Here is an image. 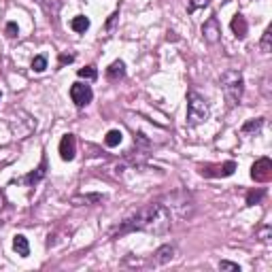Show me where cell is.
Segmentation results:
<instances>
[{
  "label": "cell",
  "mask_w": 272,
  "mask_h": 272,
  "mask_svg": "<svg viewBox=\"0 0 272 272\" xmlns=\"http://www.w3.org/2000/svg\"><path fill=\"white\" fill-rule=\"evenodd\" d=\"M102 196H100V194H88V196H77V198H73V202L75 204H79V202H85V204H90V202H102Z\"/></svg>",
  "instance_id": "cell-17"
},
{
  "label": "cell",
  "mask_w": 272,
  "mask_h": 272,
  "mask_svg": "<svg viewBox=\"0 0 272 272\" xmlns=\"http://www.w3.org/2000/svg\"><path fill=\"white\" fill-rule=\"evenodd\" d=\"M70 28H73L75 32H85L90 28V19L85 15H77V17H73V22H70Z\"/></svg>",
  "instance_id": "cell-14"
},
{
  "label": "cell",
  "mask_w": 272,
  "mask_h": 272,
  "mask_svg": "<svg viewBox=\"0 0 272 272\" xmlns=\"http://www.w3.org/2000/svg\"><path fill=\"white\" fill-rule=\"evenodd\" d=\"M13 249H15V253L22 255V257H28V255H30V245H28V238L22 236V234H15V236H13Z\"/></svg>",
  "instance_id": "cell-13"
},
{
  "label": "cell",
  "mask_w": 272,
  "mask_h": 272,
  "mask_svg": "<svg viewBox=\"0 0 272 272\" xmlns=\"http://www.w3.org/2000/svg\"><path fill=\"white\" fill-rule=\"evenodd\" d=\"M219 268H221V270H232V272H240V266H238V264H234V262H221V264H219Z\"/></svg>",
  "instance_id": "cell-24"
},
{
  "label": "cell",
  "mask_w": 272,
  "mask_h": 272,
  "mask_svg": "<svg viewBox=\"0 0 272 272\" xmlns=\"http://www.w3.org/2000/svg\"><path fill=\"white\" fill-rule=\"evenodd\" d=\"M70 98H73V102L77 107H85V104L92 102L94 92H92L90 85H85V83H73V88H70Z\"/></svg>",
  "instance_id": "cell-6"
},
{
  "label": "cell",
  "mask_w": 272,
  "mask_h": 272,
  "mask_svg": "<svg viewBox=\"0 0 272 272\" xmlns=\"http://www.w3.org/2000/svg\"><path fill=\"white\" fill-rule=\"evenodd\" d=\"M211 0H192L190 3V11H196V9H202V7H208Z\"/></svg>",
  "instance_id": "cell-23"
},
{
  "label": "cell",
  "mask_w": 272,
  "mask_h": 272,
  "mask_svg": "<svg viewBox=\"0 0 272 272\" xmlns=\"http://www.w3.org/2000/svg\"><path fill=\"white\" fill-rule=\"evenodd\" d=\"M0 98H3V94H0Z\"/></svg>",
  "instance_id": "cell-26"
},
{
  "label": "cell",
  "mask_w": 272,
  "mask_h": 272,
  "mask_svg": "<svg viewBox=\"0 0 272 272\" xmlns=\"http://www.w3.org/2000/svg\"><path fill=\"white\" fill-rule=\"evenodd\" d=\"M45 68H47V58L45 55H36V58L32 60V70L34 73H43Z\"/></svg>",
  "instance_id": "cell-18"
},
{
  "label": "cell",
  "mask_w": 272,
  "mask_h": 272,
  "mask_svg": "<svg viewBox=\"0 0 272 272\" xmlns=\"http://www.w3.org/2000/svg\"><path fill=\"white\" fill-rule=\"evenodd\" d=\"M262 198H264V192H262V190H260V192H251V194H247V204L253 206V204L260 202Z\"/></svg>",
  "instance_id": "cell-20"
},
{
  "label": "cell",
  "mask_w": 272,
  "mask_h": 272,
  "mask_svg": "<svg viewBox=\"0 0 272 272\" xmlns=\"http://www.w3.org/2000/svg\"><path fill=\"white\" fill-rule=\"evenodd\" d=\"M270 36H272V28H266V32L262 36V51H270Z\"/></svg>",
  "instance_id": "cell-21"
},
{
  "label": "cell",
  "mask_w": 272,
  "mask_h": 272,
  "mask_svg": "<svg viewBox=\"0 0 272 272\" xmlns=\"http://www.w3.org/2000/svg\"><path fill=\"white\" fill-rule=\"evenodd\" d=\"M262 125H264V119H249L245 125H242V134H253V132H260L262 130Z\"/></svg>",
  "instance_id": "cell-15"
},
{
  "label": "cell",
  "mask_w": 272,
  "mask_h": 272,
  "mask_svg": "<svg viewBox=\"0 0 272 272\" xmlns=\"http://www.w3.org/2000/svg\"><path fill=\"white\" fill-rule=\"evenodd\" d=\"M230 28H232V32H234V36H236V38H245V36H247V32H249L247 19L242 17L240 13H236V15L232 17V24H230Z\"/></svg>",
  "instance_id": "cell-10"
},
{
  "label": "cell",
  "mask_w": 272,
  "mask_h": 272,
  "mask_svg": "<svg viewBox=\"0 0 272 272\" xmlns=\"http://www.w3.org/2000/svg\"><path fill=\"white\" fill-rule=\"evenodd\" d=\"M234 170H236V162L230 160V162H225V164H206V166H200V175L217 179V177H230V175H234Z\"/></svg>",
  "instance_id": "cell-4"
},
{
  "label": "cell",
  "mask_w": 272,
  "mask_h": 272,
  "mask_svg": "<svg viewBox=\"0 0 272 272\" xmlns=\"http://www.w3.org/2000/svg\"><path fill=\"white\" fill-rule=\"evenodd\" d=\"M75 153H77V138L73 134H64L60 140V157L64 162L75 160Z\"/></svg>",
  "instance_id": "cell-8"
},
{
  "label": "cell",
  "mask_w": 272,
  "mask_h": 272,
  "mask_svg": "<svg viewBox=\"0 0 272 272\" xmlns=\"http://www.w3.org/2000/svg\"><path fill=\"white\" fill-rule=\"evenodd\" d=\"M208 104L206 100L196 94V92H190L187 94V125L190 128H196L200 123H204L208 119Z\"/></svg>",
  "instance_id": "cell-3"
},
{
  "label": "cell",
  "mask_w": 272,
  "mask_h": 272,
  "mask_svg": "<svg viewBox=\"0 0 272 272\" xmlns=\"http://www.w3.org/2000/svg\"><path fill=\"white\" fill-rule=\"evenodd\" d=\"M121 138H123V134H121L119 130H111V132H107V136H104V145H107V147H117L119 142H121Z\"/></svg>",
  "instance_id": "cell-16"
},
{
  "label": "cell",
  "mask_w": 272,
  "mask_h": 272,
  "mask_svg": "<svg viewBox=\"0 0 272 272\" xmlns=\"http://www.w3.org/2000/svg\"><path fill=\"white\" fill-rule=\"evenodd\" d=\"M17 34H19L17 24H15V22H9V24H7V36H9V38H15Z\"/></svg>",
  "instance_id": "cell-22"
},
{
  "label": "cell",
  "mask_w": 272,
  "mask_h": 272,
  "mask_svg": "<svg viewBox=\"0 0 272 272\" xmlns=\"http://www.w3.org/2000/svg\"><path fill=\"white\" fill-rule=\"evenodd\" d=\"M47 175V162L45 160H43L40 162V166L36 168V170H32V173L30 175H26L24 179H19V183H24V185H36L43 177H45Z\"/></svg>",
  "instance_id": "cell-11"
},
{
  "label": "cell",
  "mask_w": 272,
  "mask_h": 272,
  "mask_svg": "<svg viewBox=\"0 0 272 272\" xmlns=\"http://www.w3.org/2000/svg\"><path fill=\"white\" fill-rule=\"evenodd\" d=\"M221 90L227 98L230 107H236L242 98V90H245V81H242V75L238 70H225L221 75Z\"/></svg>",
  "instance_id": "cell-2"
},
{
  "label": "cell",
  "mask_w": 272,
  "mask_h": 272,
  "mask_svg": "<svg viewBox=\"0 0 272 272\" xmlns=\"http://www.w3.org/2000/svg\"><path fill=\"white\" fill-rule=\"evenodd\" d=\"M170 227H173V213L168 206H164L162 202H151L145 204L142 208H138L136 213H132L130 217H125L117 230L113 232V236H121L128 232H147V234H166Z\"/></svg>",
  "instance_id": "cell-1"
},
{
  "label": "cell",
  "mask_w": 272,
  "mask_h": 272,
  "mask_svg": "<svg viewBox=\"0 0 272 272\" xmlns=\"http://www.w3.org/2000/svg\"><path fill=\"white\" fill-rule=\"evenodd\" d=\"M175 253H177L175 245H164V247H160V249L153 253L151 264H153V266H164V264H168L170 260H173Z\"/></svg>",
  "instance_id": "cell-9"
},
{
  "label": "cell",
  "mask_w": 272,
  "mask_h": 272,
  "mask_svg": "<svg viewBox=\"0 0 272 272\" xmlns=\"http://www.w3.org/2000/svg\"><path fill=\"white\" fill-rule=\"evenodd\" d=\"M73 60H75V55H70V53H68V55H66V53L60 55V62H62V64H68V62H73Z\"/></svg>",
  "instance_id": "cell-25"
},
{
  "label": "cell",
  "mask_w": 272,
  "mask_h": 272,
  "mask_svg": "<svg viewBox=\"0 0 272 272\" xmlns=\"http://www.w3.org/2000/svg\"><path fill=\"white\" fill-rule=\"evenodd\" d=\"M202 36H204V40L208 43V45H215V43H219V38H221V28H219L217 15H211V17L204 22V26H202Z\"/></svg>",
  "instance_id": "cell-7"
},
{
  "label": "cell",
  "mask_w": 272,
  "mask_h": 272,
  "mask_svg": "<svg viewBox=\"0 0 272 272\" xmlns=\"http://www.w3.org/2000/svg\"><path fill=\"white\" fill-rule=\"evenodd\" d=\"M107 77L111 79V81H119V79H123L125 77V64L121 62V60H115L109 68H107Z\"/></svg>",
  "instance_id": "cell-12"
},
{
  "label": "cell",
  "mask_w": 272,
  "mask_h": 272,
  "mask_svg": "<svg viewBox=\"0 0 272 272\" xmlns=\"http://www.w3.org/2000/svg\"><path fill=\"white\" fill-rule=\"evenodd\" d=\"M79 77H81V79H90V81H94V79L98 77V70H96L94 66H85V68H79Z\"/></svg>",
  "instance_id": "cell-19"
},
{
  "label": "cell",
  "mask_w": 272,
  "mask_h": 272,
  "mask_svg": "<svg viewBox=\"0 0 272 272\" xmlns=\"http://www.w3.org/2000/svg\"><path fill=\"white\" fill-rule=\"evenodd\" d=\"M251 179L257 183H268L272 179V162L268 157H260V160L251 166Z\"/></svg>",
  "instance_id": "cell-5"
}]
</instances>
